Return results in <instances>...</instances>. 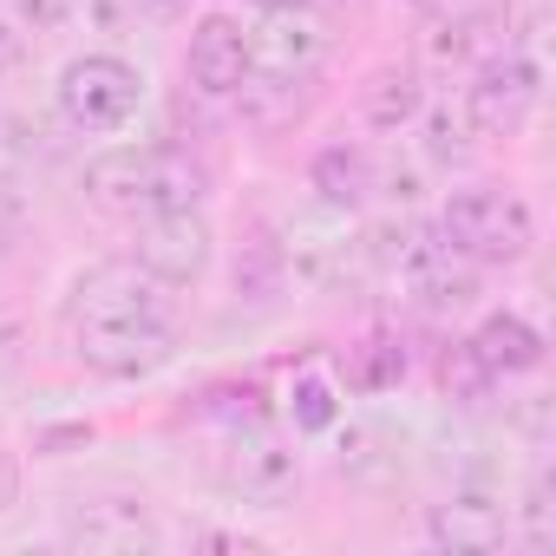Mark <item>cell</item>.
I'll list each match as a JSON object with an SVG mask.
<instances>
[{"label":"cell","mask_w":556,"mask_h":556,"mask_svg":"<svg viewBox=\"0 0 556 556\" xmlns=\"http://www.w3.org/2000/svg\"><path fill=\"white\" fill-rule=\"evenodd\" d=\"M282 282H289V255H282V242H249L242 255H236V295H249V302H275L282 295Z\"/></svg>","instance_id":"obj_19"},{"label":"cell","mask_w":556,"mask_h":556,"mask_svg":"<svg viewBox=\"0 0 556 556\" xmlns=\"http://www.w3.org/2000/svg\"><path fill=\"white\" fill-rule=\"evenodd\" d=\"M8 504H14V458L0 452V510H8Z\"/></svg>","instance_id":"obj_25"},{"label":"cell","mask_w":556,"mask_h":556,"mask_svg":"<svg viewBox=\"0 0 556 556\" xmlns=\"http://www.w3.org/2000/svg\"><path fill=\"white\" fill-rule=\"evenodd\" d=\"M471 125H465V112H452V105H432L426 112V157H439V164H458L465 151H471Z\"/></svg>","instance_id":"obj_20"},{"label":"cell","mask_w":556,"mask_h":556,"mask_svg":"<svg viewBox=\"0 0 556 556\" xmlns=\"http://www.w3.org/2000/svg\"><path fill=\"white\" fill-rule=\"evenodd\" d=\"M321 60H328V27L308 8H268L262 27L249 34V73L308 86L321 73Z\"/></svg>","instance_id":"obj_9"},{"label":"cell","mask_w":556,"mask_h":556,"mask_svg":"<svg viewBox=\"0 0 556 556\" xmlns=\"http://www.w3.org/2000/svg\"><path fill=\"white\" fill-rule=\"evenodd\" d=\"M79 8H86V0H21L27 27H47V34H53V27H66V21L79 14Z\"/></svg>","instance_id":"obj_24"},{"label":"cell","mask_w":556,"mask_h":556,"mask_svg":"<svg viewBox=\"0 0 556 556\" xmlns=\"http://www.w3.org/2000/svg\"><path fill=\"white\" fill-rule=\"evenodd\" d=\"M426 47H432V60H445V66H478V60L504 53V21H497V14H452V21L432 27Z\"/></svg>","instance_id":"obj_15"},{"label":"cell","mask_w":556,"mask_h":556,"mask_svg":"<svg viewBox=\"0 0 556 556\" xmlns=\"http://www.w3.org/2000/svg\"><path fill=\"white\" fill-rule=\"evenodd\" d=\"M406 8H445V0H406Z\"/></svg>","instance_id":"obj_27"},{"label":"cell","mask_w":556,"mask_h":556,"mask_svg":"<svg viewBox=\"0 0 556 556\" xmlns=\"http://www.w3.org/2000/svg\"><path fill=\"white\" fill-rule=\"evenodd\" d=\"M86 197L112 216H157V210H197L210 197V164L184 144H125L86 164Z\"/></svg>","instance_id":"obj_2"},{"label":"cell","mask_w":556,"mask_h":556,"mask_svg":"<svg viewBox=\"0 0 556 556\" xmlns=\"http://www.w3.org/2000/svg\"><path fill=\"white\" fill-rule=\"evenodd\" d=\"M184 73L197 92L210 99H229L242 79H249V27L229 21V14H203L190 27V47H184Z\"/></svg>","instance_id":"obj_10"},{"label":"cell","mask_w":556,"mask_h":556,"mask_svg":"<svg viewBox=\"0 0 556 556\" xmlns=\"http://www.w3.org/2000/svg\"><path fill=\"white\" fill-rule=\"evenodd\" d=\"M73 348L92 374L144 380L177 354V328L164 308V282L138 262H99L73 289Z\"/></svg>","instance_id":"obj_1"},{"label":"cell","mask_w":556,"mask_h":556,"mask_svg":"<svg viewBox=\"0 0 556 556\" xmlns=\"http://www.w3.org/2000/svg\"><path fill=\"white\" fill-rule=\"evenodd\" d=\"M465 348L478 354V367H484L491 380H517V374L543 367V334H536L523 315H491V321H478V334H471Z\"/></svg>","instance_id":"obj_12"},{"label":"cell","mask_w":556,"mask_h":556,"mask_svg":"<svg viewBox=\"0 0 556 556\" xmlns=\"http://www.w3.org/2000/svg\"><path fill=\"white\" fill-rule=\"evenodd\" d=\"M361 112H367L374 131H400V125H413V118L426 112V86H419V73H413V66H374L367 86H361Z\"/></svg>","instance_id":"obj_14"},{"label":"cell","mask_w":556,"mask_h":556,"mask_svg":"<svg viewBox=\"0 0 556 556\" xmlns=\"http://www.w3.org/2000/svg\"><path fill=\"white\" fill-rule=\"evenodd\" d=\"M66 536L79 543V549H151L157 543V523L138 510V504H92V510H79L73 523H66Z\"/></svg>","instance_id":"obj_13"},{"label":"cell","mask_w":556,"mask_h":556,"mask_svg":"<svg viewBox=\"0 0 556 556\" xmlns=\"http://www.w3.org/2000/svg\"><path fill=\"white\" fill-rule=\"evenodd\" d=\"M536 66L523 60V53H491V60H478V79H471V92H465V125L478 131V138H510V131H523V118L536 112Z\"/></svg>","instance_id":"obj_5"},{"label":"cell","mask_w":556,"mask_h":556,"mask_svg":"<svg viewBox=\"0 0 556 556\" xmlns=\"http://www.w3.org/2000/svg\"><path fill=\"white\" fill-rule=\"evenodd\" d=\"M210 223L203 210H157V216H138V268L164 289H184L210 268Z\"/></svg>","instance_id":"obj_7"},{"label":"cell","mask_w":556,"mask_h":556,"mask_svg":"<svg viewBox=\"0 0 556 556\" xmlns=\"http://www.w3.org/2000/svg\"><path fill=\"white\" fill-rule=\"evenodd\" d=\"M262 8H308V0H262Z\"/></svg>","instance_id":"obj_26"},{"label":"cell","mask_w":556,"mask_h":556,"mask_svg":"<svg viewBox=\"0 0 556 556\" xmlns=\"http://www.w3.org/2000/svg\"><path fill=\"white\" fill-rule=\"evenodd\" d=\"M138 92H144V79L112 53H86L60 73V112H66L73 131H92V138L118 131L138 112Z\"/></svg>","instance_id":"obj_4"},{"label":"cell","mask_w":556,"mask_h":556,"mask_svg":"<svg viewBox=\"0 0 556 556\" xmlns=\"http://www.w3.org/2000/svg\"><path fill=\"white\" fill-rule=\"evenodd\" d=\"M236 99H242V118H249V125L275 131V125H295V118H302L308 86H295V79H268V73H249V79L236 86Z\"/></svg>","instance_id":"obj_18"},{"label":"cell","mask_w":556,"mask_h":556,"mask_svg":"<svg viewBox=\"0 0 556 556\" xmlns=\"http://www.w3.org/2000/svg\"><path fill=\"white\" fill-rule=\"evenodd\" d=\"M334 413H341L334 380H328V374H302V380H295V426H302V432H328Z\"/></svg>","instance_id":"obj_21"},{"label":"cell","mask_w":556,"mask_h":556,"mask_svg":"<svg viewBox=\"0 0 556 556\" xmlns=\"http://www.w3.org/2000/svg\"><path fill=\"white\" fill-rule=\"evenodd\" d=\"M308 184L321 190L328 210H354V203L374 190V157H367V151H348V144H328V151L308 164Z\"/></svg>","instance_id":"obj_16"},{"label":"cell","mask_w":556,"mask_h":556,"mask_svg":"<svg viewBox=\"0 0 556 556\" xmlns=\"http://www.w3.org/2000/svg\"><path fill=\"white\" fill-rule=\"evenodd\" d=\"M439 380H445V393H458V400H478L484 387H497V380H491V374L478 367V354H471L465 341H458V348H452V354L439 361Z\"/></svg>","instance_id":"obj_22"},{"label":"cell","mask_w":556,"mask_h":556,"mask_svg":"<svg viewBox=\"0 0 556 556\" xmlns=\"http://www.w3.org/2000/svg\"><path fill=\"white\" fill-rule=\"evenodd\" d=\"M439 236L471 255L478 268H510L530 255L536 242V216L517 190H497V184H471V190H452L445 216H439Z\"/></svg>","instance_id":"obj_3"},{"label":"cell","mask_w":556,"mask_h":556,"mask_svg":"<svg viewBox=\"0 0 556 556\" xmlns=\"http://www.w3.org/2000/svg\"><path fill=\"white\" fill-rule=\"evenodd\" d=\"M510 536V504L491 484H465L432 510V543L445 549H497Z\"/></svg>","instance_id":"obj_11"},{"label":"cell","mask_w":556,"mask_h":556,"mask_svg":"<svg viewBox=\"0 0 556 556\" xmlns=\"http://www.w3.org/2000/svg\"><path fill=\"white\" fill-rule=\"evenodd\" d=\"M400 374H406V348H400L393 334H367V341H354L348 361H341L348 393H387V387H400Z\"/></svg>","instance_id":"obj_17"},{"label":"cell","mask_w":556,"mask_h":556,"mask_svg":"<svg viewBox=\"0 0 556 556\" xmlns=\"http://www.w3.org/2000/svg\"><path fill=\"white\" fill-rule=\"evenodd\" d=\"M289 262H295V275H308L315 289H341L348 275H361L367 268V236H354V223H348V210H308V216H295V229H289V249H282Z\"/></svg>","instance_id":"obj_8"},{"label":"cell","mask_w":556,"mask_h":556,"mask_svg":"<svg viewBox=\"0 0 556 556\" xmlns=\"http://www.w3.org/2000/svg\"><path fill=\"white\" fill-rule=\"evenodd\" d=\"M223 484L242 497V504H262V510H282L295 491H302V458L262 432V426H236L229 452H223Z\"/></svg>","instance_id":"obj_6"},{"label":"cell","mask_w":556,"mask_h":556,"mask_svg":"<svg viewBox=\"0 0 556 556\" xmlns=\"http://www.w3.org/2000/svg\"><path fill=\"white\" fill-rule=\"evenodd\" d=\"M517 517H523V543H530V549H549V543H556V504H549V478H536V484H530V497L517 504Z\"/></svg>","instance_id":"obj_23"}]
</instances>
